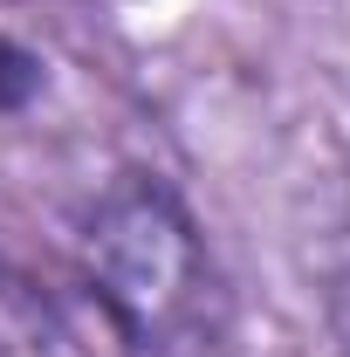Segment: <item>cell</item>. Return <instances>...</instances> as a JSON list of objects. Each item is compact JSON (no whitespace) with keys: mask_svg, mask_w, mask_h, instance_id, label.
Listing matches in <instances>:
<instances>
[{"mask_svg":"<svg viewBox=\"0 0 350 357\" xmlns=\"http://www.w3.org/2000/svg\"><path fill=\"white\" fill-rule=\"evenodd\" d=\"M42 96V55L0 35V117H21Z\"/></svg>","mask_w":350,"mask_h":357,"instance_id":"obj_2","label":"cell"},{"mask_svg":"<svg viewBox=\"0 0 350 357\" xmlns=\"http://www.w3.org/2000/svg\"><path fill=\"white\" fill-rule=\"evenodd\" d=\"M83 275L131 357L213 351L227 296L206 234L158 172H117L83 220Z\"/></svg>","mask_w":350,"mask_h":357,"instance_id":"obj_1","label":"cell"}]
</instances>
